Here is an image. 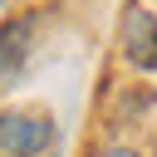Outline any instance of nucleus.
I'll return each instance as SVG.
<instances>
[{
    "instance_id": "4",
    "label": "nucleus",
    "mask_w": 157,
    "mask_h": 157,
    "mask_svg": "<svg viewBox=\"0 0 157 157\" xmlns=\"http://www.w3.org/2000/svg\"><path fill=\"white\" fill-rule=\"evenodd\" d=\"M88 157H142V147H132V142H103V147H93Z\"/></svg>"
},
{
    "instance_id": "3",
    "label": "nucleus",
    "mask_w": 157,
    "mask_h": 157,
    "mask_svg": "<svg viewBox=\"0 0 157 157\" xmlns=\"http://www.w3.org/2000/svg\"><path fill=\"white\" fill-rule=\"evenodd\" d=\"M34 29L39 20L34 15H15V20H0V88L20 78V69L29 64L34 54Z\"/></svg>"
},
{
    "instance_id": "1",
    "label": "nucleus",
    "mask_w": 157,
    "mask_h": 157,
    "mask_svg": "<svg viewBox=\"0 0 157 157\" xmlns=\"http://www.w3.org/2000/svg\"><path fill=\"white\" fill-rule=\"evenodd\" d=\"M59 128L44 108H0V157H49Z\"/></svg>"
},
{
    "instance_id": "2",
    "label": "nucleus",
    "mask_w": 157,
    "mask_h": 157,
    "mask_svg": "<svg viewBox=\"0 0 157 157\" xmlns=\"http://www.w3.org/2000/svg\"><path fill=\"white\" fill-rule=\"evenodd\" d=\"M118 54L137 74H157V10L132 0L118 20Z\"/></svg>"
},
{
    "instance_id": "5",
    "label": "nucleus",
    "mask_w": 157,
    "mask_h": 157,
    "mask_svg": "<svg viewBox=\"0 0 157 157\" xmlns=\"http://www.w3.org/2000/svg\"><path fill=\"white\" fill-rule=\"evenodd\" d=\"M0 5H10V0H0Z\"/></svg>"
}]
</instances>
